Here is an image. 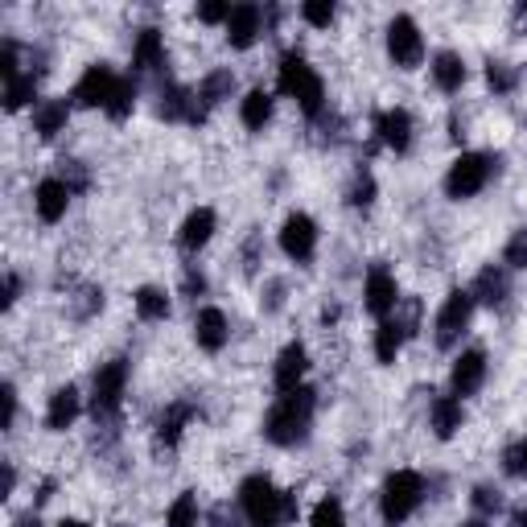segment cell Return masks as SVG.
<instances>
[{
	"instance_id": "6da1fadb",
	"label": "cell",
	"mask_w": 527,
	"mask_h": 527,
	"mask_svg": "<svg viewBox=\"0 0 527 527\" xmlns=\"http://www.w3.org/2000/svg\"><path fill=\"white\" fill-rule=\"evenodd\" d=\"M239 511L252 527H276L285 519H297V499L289 490H276L268 474H252L239 486Z\"/></svg>"
},
{
	"instance_id": "7a4b0ae2",
	"label": "cell",
	"mask_w": 527,
	"mask_h": 527,
	"mask_svg": "<svg viewBox=\"0 0 527 527\" xmlns=\"http://www.w3.org/2000/svg\"><path fill=\"white\" fill-rule=\"evenodd\" d=\"M313 392L309 388H297V392H285L264 416V437L280 449H293L309 437V425H313Z\"/></svg>"
},
{
	"instance_id": "3957f363",
	"label": "cell",
	"mask_w": 527,
	"mask_h": 527,
	"mask_svg": "<svg viewBox=\"0 0 527 527\" xmlns=\"http://www.w3.org/2000/svg\"><path fill=\"white\" fill-rule=\"evenodd\" d=\"M280 95H289L301 103L305 116H322V103H326V87L318 79V70H313L297 50H289L280 58V79H276Z\"/></svg>"
},
{
	"instance_id": "277c9868",
	"label": "cell",
	"mask_w": 527,
	"mask_h": 527,
	"mask_svg": "<svg viewBox=\"0 0 527 527\" xmlns=\"http://www.w3.org/2000/svg\"><path fill=\"white\" fill-rule=\"evenodd\" d=\"M425 499V478L416 470H396L388 482H383V495H379V515L388 527H400L416 507Z\"/></svg>"
},
{
	"instance_id": "5b68a950",
	"label": "cell",
	"mask_w": 527,
	"mask_h": 527,
	"mask_svg": "<svg viewBox=\"0 0 527 527\" xmlns=\"http://www.w3.org/2000/svg\"><path fill=\"white\" fill-rule=\"evenodd\" d=\"M495 165H499V157H486V153H462L458 161L449 165V173H445V194H449L453 202L474 198V194L490 182Z\"/></svg>"
},
{
	"instance_id": "8992f818",
	"label": "cell",
	"mask_w": 527,
	"mask_h": 527,
	"mask_svg": "<svg viewBox=\"0 0 527 527\" xmlns=\"http://www.w3.org/2000/svg\"><path fill=\"white\" fill-rule=\"evenodd\" d=\"M124 383H128V363L124 359H112L95 371V383H91V412L95 420H108L120 412L124 404Z\"/></svg>"
},
{
	"instance_id": "52a82bcc",
	"label": "cell",
	"mask_w": 527,
	"mask_h": 527,
	"mask_svg": "<svg viewBox=\"0 0 527 527\" xmlns=\"http://www.w3.org/2000/svg\"><path fill=\"white\" fill-rule=\"evenodd\" d=\"M470 318H474V297H470V289H453L449 297H445V305H441V313H437V346L441 350H453L462 342V334H466V326H470Z\"/></svg>"
},
{
	"instance_id": "ba28073f",
	"label": "cell",
	"mask_w": 527,
	"mask_h": 527,
	"mask_svg": "<svg viewBox=\"0 0 527 527\" xmlns=\"http://www.w3.org/2000/svg\"><path fill=\"white\" fill-rule=\"evenodd\" d=\"M388 54L400 70H416L420 62H425V38H420V29L412 17H392L388 21Z\"/></svg>"
},
{
	"instance_id": "9c48e42d",
	"label": "cell",
	"mask_w": 527,
	"mask_h": 527,
	"mask_svg": "<svg viewBox=\"0 0 527 527\" xmlns=\"http://www.w3.org/2000/svg\"><path fill=\"white\" fill-rule=\"evenodd\" d=\"M116 83H120V79H116V70H112V66H103V62H95V66L83 70V79L75 83L70 99H75L79 108H108V99H112Z\"/></svg>"
},
{
	"instance_id": "30bf717a",
	"label": "cell",
	"mask_w": 527,
	"mask_h": 527,
	"mask_svg": "<svg viewBox=\"0 0 527 527\" xmlns=\"http://www.w3.org/2000/svg\"><path fill=\"white\" fill-rule=\"evenodd\" d=\"M280 248H285L289 260L309 264L313 252H318V223H313L309 215H301V210H297V215H289L285 227H280Z\"/></svg>"
},
{
	"instance_id": "8fae6325",
	"label": "cell",
	"mask_w": 527,
	"mask_h": 527,
	"mask_svg": "<svg viewBox=\"0 0 527 527\" xmlns=\"http://www.w3.org/2000/svg\"><path fill=\"white\" fill-rule=\"evenodd\" d=\"M363 305H367V313H375L379 322H388V313L400 305V289H396V276L383 268V264H375L371 272H367V285H363Z\"/></svg>"
},
{
	"instance_id": "7c38bea8",
	"label": "cell",
	"mask_w": 527,
	"mask_h": 527,
	"mask_svg": "<svg viewBox=\"0 0 527 527\" xmlns=\"http://www.w3.org/2000/svg\"><path fill=\"white\" fill-rule=\"evenodd\" d=\"M227 338H231L227 313H223V309H215V305L198 309V318H194V342H198L202 350H210V355H219V350L227 346Z\"/></svg>"
},
{
	"instance_id": "4fadbf2b",
	"label": "cell",
	"mask_w": 527,
	"mask_h": 527,
	"mask_svg": "<svg viewBox=\"0 0 527 527\" xmlns=\"http://www.w3.org/2000/svg\"><path fill=\"white\" fill-rule=\"evenodd\" d=\"M375 132H379V145H388L392 153H408L412 149V116L404 108H388L375 116Z\"/></svg>"
},
{
	"instance_id": "5bb4252c",
	"label": "cell",
	"mask_w": 527,
	"mask_h": 527,
	"mask_svg": "<svg viewBox=\"0 0 527 527\" xmlns=\"http://www.w3.org/2000/svg\"><path fill=\"white\" fill-rule=\"evenodd\" d=\"M305 371H309L305 346H301V342H289V346L276 355V371H272V379H276V388H280V392H297V388H305V383H301Z\"/></svg>"
},
{
	"instance_id": "9a60e30c",
	"label": "cell",
	"mask_w": 527,
	"mask_h": 527,
	"mask_svg": "<svg viewBox=\"0 0 527 527\" xmlns=\"http://www.w3.org/2000/svg\"><path fill=\"white\" fill-rule=\"evenodd\" d=\"M507 293H511V280H507V268H499V264H486L470 289L474 305H486V309L507 305Z\"/></svg>"
},
{
	"instance_id": "2e32d148",
	"label": "cell",
	"mask_w": 527,
	"mask_h": 527,
	"mask_svg": "<svg viewBox=\"0 0 527 527\" xmlns=\"http://www.w3.org/2000/svg\"><path fill=\"white\" fill-rule=\"evenodd\" d=\"M482 379H486V355H482L478 346L474 350H462L458 363H453V375H449L453 396H474L482 388Z\"/></svg>"
},
{
	"instance_id": "e0dca14e",
	"label": "cell",
	"mask_w": 527,
	"mask_h": 527,
	"mask_svg": "<svg viewBox=\"0 0 527 527\" xmlns=\"http://www.w3.org/2000/svg\"><path fill=\"white\" fill-rule=\"evenodd\" d=\"M260 25H264L260 5H235L223 29H227V42H231L235 50H248V46L260 38Z\"/></svg>"
},
{
	"instance_id": "ac0fdd59",
	"label": "cell",
	"mask_w": 527,
	"mask_h": 527,
	"mask_svg": "<svg viewBox=\"0 0 527 527\" xmlns=\"http://www.w3.org/2000/svg\"><path fill=\"white\" fill-rule=\"evenodd\" d=\"M79 408H83V400H79V388H58L54 396H50V408H46V429L50 433H66L70 425L79 420Z\"/></svg>"
},
{
	"instance_id": "d6986e66",
	"label": "cell",
	"mask_w": 527,
	"mask_h": 527,
	"mask_svg": "<svg viewBox=\"0 0 527 527\" xmlns=\"http://www.w3.org/2000/svg\"><path fill=\"white\" fill-rule=\"evenodd\" d=\"M66 202H70V190L62 178H42L38 190H33V206H38L42 223H58L66 215Z\"/></svg>"
},
{
	"instance_id": "ffe728a7",
	"label": "cell",
	"mask_w": 527,
	"mask_h": 527,
	"mask_svg": "<svg viewBox=\"0 0 527 527\" xmlns=\"http://www.w3.org/2000/svg\"><path fill=\"white\" fill-rule=\"evenodd\" d=\"M215 227H219V219H215V210H210V206L190 210L186 223H182V235H178L182 252H198V248H206L210 235H215Z\"/></svg>"
},
{
	"instance_id": "44dd1931",
	"label": "cell",
	"mask_w": 527,
	"mask_h": 527,
	"mask_svg": "<svg viewBox=\"0 0 527 527\" xmlns=\"http://www.w3.org/2000/svg\"><path fill=\"white\" fill-rule=\"evenodd\" d=\"M132 66L140 75H149V70H165L169 58H165V42L157 29H140L136 33V46H132Z\"/></svg>"
},
{
	"instance_id": "7402d4cb",
	"label": "cell",
	"mask_w": 527,
	"mask_h": 527,
	"mask_svg": "<svg viewBox=\"0 0 527 527\" xmlns=\"http://www.w3.org/2000/svg\"><path fill=\"white\" fill-rule=\"evenodd\" d=\"M70 120V103L66 99H42L38 108H33V132L42 140H54Z\"/></svg>"
},
{
	"instance_id": "603a6c76",
	"label": "cell",
	"mask_w": 527,
	"mask_h": 527,
	"mask_svg": "<svg viewBox=\"0 0 527 527\" xmlns=\"http://www.w3.org/2000/svg\"><path fill=\"white\" fill-rule=\"evenodd\" d=\"M433 83H437L445 95L462 91V83H466V58L453 54V50H441V54L433 58Z\"/></svg>"
},
{
	"instance_id": "cb8c5ba5",
	"label": "cell",
	"mask_w": 527,
	"mask_h": 527,
	"mask_svg": "<svg viewBox=\"0 0 527 527\" xmlns=\"http://www.w3.org/2000/svg\"><path fill=\"white\" fill-rule=\"evenodd\" d=\"M433 433L441 437V441H449L453 433L462 429V420H466V408H462V400L458 396H437L433 400Z\"/></svg>"
},
{
	"instance_id": "d4e9b609",
	"label": "cell",
	"mask_w": 527,
	"mask_h": 527,
	"mask_svg": "<svg viewBox=\"0 0 527 527\" xmlns=\"http://www.w3.org/2000/svg\"><path fill=\"white\" fill-rule=\"evenodd\" d=\"M190 420H194V408L190 404H169L165 416L157 420V445L161 449H173V445L182 441V429L190 425Z\"/></svg>"
},
{
	"instance_id": "484cf974",
	"label": "cell",
	"mask_w": 527,
	"mask_h": 527,
	"mask_svg": "<svg viewBox=\"0 0 527 527\" xmlns=\"http://www.w3.org/2000/svg\"><path fill=\"white\" fill-rule=\"evenodd\" d=\"M239 116H243V124H248L252 132H260L268 120H272V95L268 91H248L243 95V103H239Z\"/></svg>"
},
{
	"instance_id": "4316f807",
	"label": "cell",
	"mask_w": 527,
	"mask_h": 527,
	"mask_svg": "<svg viewBox=\"0 0 527 527\" xmlns=\"http://www.w3.org/2000/svg\"><path fill=\"white\" fill-rule=\"evenodd\" d=\"M231 91H235V75H231V70H210V75L198 83V99L206 103V108H219L223 99H231Z\"/></svg>"
},
{
	"instance_id": "83f0119b",
	"label": "cell",
	"mask_w": 527,
	"mask_h": 527,
	"mask_svg": "<svg viewBox=\"0 0 527 527\" xmlns=\"http://www.w3.org/2000/svg\"><path fill=\"white\" fill-rule=\"evenodd\" d=\"M136 313L145 322H165L169 318V297L161 293V289H153V285H145V289H136Z\"/></svg>"
},
{
	"instance_id": "f1b7e54d",
	"label": "cell",
	"mask_w": 527,
	"mask_h": 527,
	"mask_svg": "<svg viewBox=\"0 0 527 527\" xmlns=\"http://www.w3.org/2000/svg\"><path fill=\"white\" fill-rule=\"evenodd\" d=\"M400 346H404V330H400L392 318L379 322V330H375V359H379V363H396Z\"/></svg>"
},
{
	"instance_id": "f546056e",
	"label": "cell",
	"mask_w": 527,
	"mask_h": 527,
	"mask_svg": "<svg viewBox=\"0 0 527 527\" xmlns=\"http://www.w3.org/2000/svg\"><path fill=\"white\" fill-rule=\"evenodd\" d=\"M33 95H38V79H33V75H17V79L5 83V108L9 112H21Z\"/></svg>"
},
{
	"instance_id": "4dcf8cb0",
	"label": "cell",
	"mask_w": 527,
	"mask_h": 527,
	"mask_svg": "<svg viewBox=\"0 0 527 527\" xmlns=\"http://www.w3.org/2000/svg\"><path fill=\"white\" fill-rule=\"evenodd\" d=\"M165 527H198V499H194V490H186V495L173 499V507L165 515Z\"/></svg>"
},
{
	"instance_id": "1f68e13d",
	"label": "cell",
	"mask_w": 527,
	"mask_h": 527,
	"mask_svg": "<svg viewBox=\"0 0 527 527\" xmlns=\"http://www.w3.org/2000/svg\"><path fill=\"white\" fill-rule=\"evenodd\" d=\"M132 108H136V83H132V79H120L116 91H112V99H108V108H103V112H108L112 120H128Z\"/></svg>"
},
{
	"instance_id": "d6a6232c",
	"label": "cell",
	"mask_w": 527,
	"mask_h": 527,
	"mask_svg": "<svg viewBox=\"0 0 527 527\" xmlns=\"http://www.w3.org/2000/svg\"><path fill=\"white\" fill-rule=\"evenodd\" d=\"M346 202H350V206H359V210H367V206L375 202V178H371V169H359L355 178H350Z\"/></svg>"
},
{
	"instance_id": "836d02e7",
	"label": "cell",
	"mask_w": 527,
	"mask_h": 527,
	"mask_svg": "<svg viewBox=\"0 0 527 527\" xmlns=\"http://www.w3.org/2000/svg\"><path fill=\"white\" fill-rule=\"evenodd\" d=\"M309 527H346V515H342V503L334 495H326L318 507H313V519Z\"/></svg>"
},
{
	"instance_id": "e575fe53",
	"label": "cell",
	"mask_w": 527,
	"mask_h": 527,
	"mask_svg": "<svg viewBox=\"0 0 527 527\" xmlns=\"http://www.w3.org/2000/svg\"><path fill=\"white\" fill-rule=\"evenodd\" d=\"M301 17H305L313 29H330L334 17H338V9L330 5V0H305V5H301Z\"/></svg>"
},
{
	"instance_id": "d590c367",
	"label": "cell",
	"mask_w": 527,
	"mask_h": 527,
	"mask_svg": "<svg viewBox=\"0 0 527 527\" xmlns=\"http://www.w3.org/2000/svg\"><path fill=\"white\" fill-rule=\"evenodd\" d=\"M486 83H490V91H495V95H511L515 91V70L507 62H490L486 66Z\"/></svg>"
},
{
	"instance_id": "8d00e7d4",
	"label": "cell",
	"mask_w": 527,
	"mask_h": 527,
	"mask_svg": "<svg viewBox=\"0 0 527 527\" xmlns=\"http://www.w3.org/2000/svg\"><path fill=\"white\" fill-rule=\"evenodd\" d=\"M392 322L404 330V338H412V334H416V326H420V301H416V297H400L396 318H392Z\"/></svg>"
},
{
	"instance_id": "74e56055",
	"label": "cell",
	"mask_w": 527,
	"mask_h": 527,
	"mask_svg": "<svg viewBox=\"0 0 527 527\" xmlns=\"http://www.w3.org/2000/svg\"><path fill=\"white\" fill-rule=\"evenodd\" d=\"M503 264H507V268H527V227L511 231L507 248H503Z\"/></svg>"
},
{
	"instance_id": "f35d334b",
	"label": "cell",
	"mask_w": 527,
	"mask_h": 527,
	"mask_svg": "<svg viewBox=\"0 0 527 527\" xmlns=\"http://www.w3.org/2000/svg\"><path fill=\"white\" fill-rule=\"evenodd\" d=\"M503 470H507L511 478H527V437L515 441V445H507V453H503Z\"/></svg>"
},
{
	"instance_id": "ab89813d",
	"label": "cell",
	"mask_w": 527,
	"mask_h": 527,
	"mask_svg": "<svg viewBox=\"0 0 527 527\" xmlns=\"http://www.w3.org/2000/svg\"><path fill=\"white\" fill-rule=\"evenodd\" d=\"M62 182H66V190L70 194H79V190H87V169L79 165V161H62Z\"/></svg>"
},
{
	"instance_id": "60d3db41",
	"label": "cell",
	"mask_w": 527,
	"mask_h": 527,
	"mask_svg": "<svg viewBox=\"0 0 527 527\" xmlns=\"http://www.w3.org/2000/svg\"><path fill=\"white\" fill-rule=\"evenodd\" d=\"M474 507H478L482 515H495V511L503 507V499H499V490H490V486H478V490H474Z\"/></svg>"
},
{
	"instance_id": "b9f144b4",
	"label": "cell",
	"mask_w": 527,
	"mask_h": 527,
	"mask_svg": "<svg viewBox=\"0 0 527 527\" xmlns=\"http://www.w3.org/2000/svg\"><path fill=\"white\" fill-rule=\"evenodd\" d=\"M227 17H231V5H219V0H210V5L198 9V21H206V25H227Z\"/></svg>"
},
{
	"instance_id": "7bdbcfd3",
	"label": "cell",
	"mask_w": 527,
	"mask_h": 527,
	"mask_svg": "<svg viewBox=\"0 0 527 527\" xmlns=\"http://www.w3.org/2000/svg\"><path fill=\"white\" fill-rule=\"evenodd\" d=\"M0 75H5V83L21 75L17 70V42H5V50H0Z\"/></svg>"
},
{
	"instance_id": "ee69618b",
	"label": "cell",
	"mask_w": 527,
	"mask_h": 527,
	"mask_svg": "<svg viewBox=\"0 0 527 527\" xmlns=\"http://www.w3.org/2000/svg\"><path fill=\"white\" fill-rule=\"evenodd\" d=\"M13 420H17V388L5 383V429H13Z\"/></svg>"
},
{
	"instance_id": "f6af8a7d",
	"label": "cell",
	"mask_w": 527,
	"mask_h": 527,
	"mask_svg": "<svg viewBox=\"0 0 527 527\" xmlns=\"http://www.w3.org/2000/svg\"><path fill=\"white\" fill-rule=\"evenodd\" d=\"M182 285H186V293H190V297H198V293L206 289V276H202V272H194V268H186V280H182Z\"/></svg>"
},
{
	"instance_id": "bcb514c9",
	"label": "cell",
	"mask_w": 527,
	"mask_h": 527,
	"mask_svg": "<svg viewBox=\"0 0 527 527\" xmlns=\"http://www.w3.org/2000/svg\"><path fill=\"white\" fill-rule=\"evenodd\" d=\"M17 293H21V280H17V276H5V301H0V305H5V309H13Z\"/></svg>"
},
{
	"instance_id": "7dc6e473",
	"label": "cell",
	"mask_w": 527,
	"mask_h": 527,
	"mask_svg": "<svg viewBox=\"0 0 527 527\" xmlns=\"http://www.w3.org/2000/svg\"><path fill=\"white\" fill-rule=\"evenodd\" d=\"M511 25H515V33H523V29H527V0H519V5H515Z\"/></svg>"
},
{
	"instance_id": "c3c4849f",
	"label": "cell",
	"mask_w": 527,
	"mask_h": 527,
	"mask_svg": "<svg viewBox=\"0 0 527 527\" xmlns=\"http://www.w3.org/2000/svg\"><path fill=\"white\" fill-rule=\"evenodd\" d=\"M511 527H527V507H515L511 511Z\"/></svg>"
},
{
	"instance_id": "681fc988",
	"label": "cell",
	"mask_w": 527,
	"mask_h": 527,
	"mask_svg": "<svg viewBox=\"0 0 527 527\" xmlns=\"http://www.w3.org/2000/svg\"><path fill=\"white\" fill-rule=\"evenodd\" d=\"M13 486H17V470L5 466V495H13Z\"/></svg>"
},
{
	"instance_id": "f907efd6",
	"label": "cell",
	"mask_w": 527,
	"mask_h": 527,
	"mask_svg": "<svg viewBox=\"0 0 527 527\" xmlns=\"http://www.w3.org/2000/svg\"><path fill=\"white\" fill-rule=\"evenodd\" d=\"M17 527H38V515H25V519H21Z\"/></svg>"
},
{
	"instance_id": "816d5d0a",
	"label": "cell",
	"mask_w": 527,
	"mask_h": 527,
	"mask_svg": "<svg viewBox=\"0 0 527 527\" xmlns=\"http://www.w3.org/2000/svg\"><path fill=\"white\" fill-rule=\"evenodd\" d=\"M58 527H87V523H83V519H62Z\"/></svg>"
},
{
	"instance_id": "f5cc1de1",
	"label": "cell",
	"mask_w": 527,
	"mask_h": 527,
	"mask_svg": "<svg viewBox=\"0 0 527 527\" xmlns=\"http://www.w3.org/2000/svg\"><path fill=\"white\" fill-rule=\"evenodd\" d=\"M462 527H486V519H466Z\"/></svg>"
}]
</instances>
